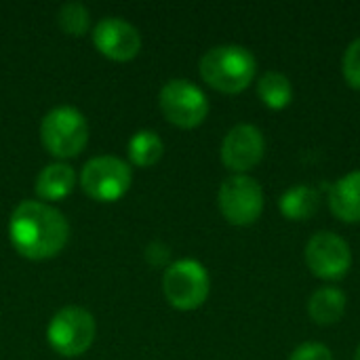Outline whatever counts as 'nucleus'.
<instances>
[{
    "instance_id": "nucleus-14",
    "label": "nucleus",
    "mask_w": 360,
    "mask_h": 360,
    "mask_svg": "<svg viewBox=\"0 0 360 360\" xmlns=\"http://www.w3.org/2000/svg\"><path fill=\"white\" fill-rule=\"evenodd\" d=\"M76 186V173L65 162L46 165L36 177V194L46 202H55L72 194Z\"/></svg>"
},
{
    "instance_id": "nucleus-12",
    "label": "nucleus",
    "mask_w": 360,
    "mask_h": 360,
    "mask_svg": "<svg viewBox=\"0 0 360 360\" xmlns=\"http://www.w3.org/2000/svg\"><path fill=\"white\" fill-rule=\"evenodd\" d=\"M329 209L344 224H360V169L346 173L331 186Z\"/></svg>"
},
{
    "instance_id": "nucleus-19",
    "label": "nucleus",
    "mask_w": 360,
    "mask_h": 360,
    "mask_svg": "<svg viewBox=\"0 0 360 360\" xmlns=\"http://www.w3.org/2000/svg\"><path fill=\"white\" fill-rule=\"evenodd\" d=\"M342 74L354 91H360V38L348 44L342 57Z\"/></svg>"
},
{
    "instance_id": "nucleus-2",
    "label": "nucleus",
    "mask_w": 360,
    "mask_h": 360,
    "mask_svg": "<svg viewBox=\"0 0 360 360\" xmlns=\"http://www.w3.org/2000/svg\"><path fill=\"white\" fill-rule=\"evenodd\" d=\"M200 78L215 91L226 95L243 93L257 74L253 53L240 44H219L209 49L198 63Z\"/></svg>"
},
{
    "instance_id": "nucleus-15",
    "label": "nucleus",
    "mask_w": 360,
    "mask_h": 360,
    "mask_svg": "<svg viewBox=\"0 0 360 360\" xmlns=\"http://www.w3.org/2000/svg\"><path fill=\"white\" fill-rule=\"evenodd\" d=\"M319 205H321L319 190L308 184L289 188L281 196V202H278L281 213L291 221H304V219L312 217L319 211Z\"/></svg>"
},
{
    "instance_id": "nucleus-6",
    "label": "nucleus",
    "mask_w": 360,
    "mask_h": 360,
    "mask_svg": "<svg viewBox=\"0 0 360 360\" xmlns=\"http://www.w3.org/2000/svg\"><path fill=\"white\" fill-rule=\"evenodd\" d=\"M133 181L131 165L118 156H95L80 171L82 192L97 202H114L122 198Z\"/></svg>"
},
{
    "instance_id": "nucleus-13",
    "label": "nucleus",
    "mask_w": 360,
    "mask_h": 360,
    "mask_svg": "<svg viewBox=\"0 0 360 360\" xmlns=\"http://www.w3.org/2000/svg\"><path fill=\"white\" fill-rule=\"evenodd\" d=\"M346 306H348V297L342 289L321 287L308 300V316L316 325L329 327L342 321V316L346 314Z\"/></svg>"
},
{
    "instance_id": "nucleus-9",
    "label": "nucleus",
    "mask_w": 360,
    "mask_h": 360,
    "mask_svg": "<svg viewBox=\"0 0 360 360\" xmlns=\"http://www.w3.org/2000/svg\"><path fill=\"white\" fill-rule=\"evenodd\" d=\"M306 266L321 281H340L352 268V249L335 232L321 230L306 245Z\"/></svg>"
},
{
    "instance_id": "nucleus-1",
    "label": "nucleus",
    "mask_w": 360,
    "mask_h": 360,
    "mask_svg": "<svg viewBox=\"0 0 360 360\" xmlns=\"http://www.w3.org/2000/svg\"><path fill=\"white\" fill-rule=\"evenodd\" d=\"M8 238L21 257L42 262L63 251L70 226L59 209L38 200H23L11 213Z\"/></svg>"
},
{
    "instance_id": "nucleus-22",
    "label": "nucleus",
    "mask_w": 360,
    "mask_h": 360,
    "mask_svg": "<svg viewBox=\"0 0 360 360\" xmlns=\"http://www.w3.org/2000/svg\"><path fill=\"white\" fill-rule=\"evenodd\" d=\"M354 360H360V344H359V348H356V354H354Z\"/></svg>"
},
{
    "instance_id": "nucleus-20",
    "label": "nucleus",
    "mask_w": 360,
    "mask_h": 360,
    "mask_svg": "<svg viewBox=\"0 0 360 360\" xmlns=\"http://www.w3.org/2000/svg\"><path fill=\"white\" fill-rule=\"evenodd\" d=\"M289 360H335L333 359V352L325 346V344H319V342H306L302 346H297Z\"/></svg>"
},
{
    "instance_id": "nucleus-11",
    "label": "nucleus",
    "mask_w": 360,
    "mask_h": 360,
    "mask_svg": "<svg viewBox=\"0 0 360 360\" xmlns=\"http://www.w3.org/2000/svg\"><path fill=\"white\" fill-rule=\"evenodd\" d=\"M95 49L112 61H131L141 51L137 27L120 17H105L93 27Z\"/></svg>"
},
{
    "instance_id": "nucleus-17",
    "label": "nucleus",
    "mask_w": 360,
    "mask_h": 360,
    "mask_svg": "<svg viewBox=\"0 0 360 360\" xmlns=\"http://www.w3.org/2000/svg\"><path fill=\"white\" fill-rule=\"evenodd\" d=\"M127 152H129L131 165L146 169V167H154V165L162 158V154H165V143H162V139L158 137L156 131L143 129V131H137V133L129 139Z\"/></svg>"
},
{
    "instance_id": "nucleus-4",
    "label": "nucleus",
    "mask_w": 360,
    "mask_h": 360,
    "mask_svg": "<svg viewBox=\"0 0 360 360\" xmlns=\"http://www.w3.org/2000/svg\"><path fill=\"white\" fill-rule=\"evenodd\" d=\"M211 291L207 268L196 259H177L165 268L162 293L167 302L181 312L198 310Z\"/></svg>"
},
{
    "instance_id": "nucleus-7",
    "label": "nucleus",
    "mask_w": 360,
    "mask_h": 360,
    "mask_svg": "<svg viewBox=\"0 0 360 360\" xmlns=\"http://www.w3.org/2000/svg\"><path fill=\"white\" fill-rule=\"evenodd\" d=\"M217 205L228 224L238 228L251 226L264 213V188L251 175H232L221 184Z\"/></svg>"
},
{
    "instance_id": "nucleus-10",
    "label": "nucleus",
    "mask_w": 360,
    "mask_h": 360,
    "mask_svg": "<svg viewBox=\"0 0 360 360\" xmlns=\"http://www.w3.org/2000/svg\"><path fill=\"white\" fill-rule=\"evenodd\" d=\"M221 162L234 175H247V171L255 169L266 154L264 133L249 122L232 127L221 141Z\"/></svg>"
},
{
    "instance_id": "nucleus-3",
    "label": "nucleus",
    "mask_w": 360,
    "mask_h": 360,
    "mask_svg": "<svg viewBox=\"0 0 360 360\" xmlns=\"http://www.w3.org/2000/svg\"><path fill=\"white\" fill-rule=\"evenodd\" d=\"M40 139L44 150L59 160L78 156L89 141V124L84 114L72 105L53 108L40 122Z\"/></svg>"
},
{
    "instance_id": "nucleus-8",
    "label": "nucleus",
    "mask_w": 360,
    "mask_h": 360,
    "mask_svg": "<svg viewBox=\"0 0 360 360\" xmlns=\"http://www.w3.org/2000/svg\"><path fill=\"white\" fill-rule=\"evenodd\" d=\"M165 118L179 129H196L209 114V99L200 86L186 78H173L165 82L158 95Z\"/></svg>"
},
{
    "instance_id": "nucleus-16",
    "label": "nucleus",
    "mask_w": 360,
    "mask_h": 360,
    "mask_svg": "<svg viewBox=\"0 0 360 360\" xmlns=\"http://www.w3.org/2000/svg\"><path fill=\"white\" fill-rule=\"evenodd\" d=\"M257 95L270 110H285L293 101V84L287 74L268 70L257 80Z\"/></svg>"
},
{
    "instance_id": "nucleus-21",
    "label": "nucleus",
    "mask_w": 360,
    "mask_h": 360,
    "mask_svg": "<svg viewBox=\"0 0 360 360\" xmlns=\"http://www.w3.org/2000/svg\"><path fill=\"white\" fill-rule=\"evenodd\" d=\"M146 259H148L150 266H158V268H160V266H167L169 259H171V249H169L165 243L154 240V243H150L148 249H146Z\"/></svg>"
},
{
    "instance_id": "nucleus-5",
    "label": "nucleus",
    "mask_w": 360,
    "mask_h": 360,
    "mask_svg": "<svg viewBox=\"0 0 360 360\" xmlns=\"http://www.w3.org/2000/svg\"><path fill=\"white\" fill-rule=\"evenodd\" d=\"M97 325L89 310L80 306L61 308L46 327V340L51 348L61 356L84 354L95 340Z\"/></svg>"
},
{
    "instance_id": "nucleus-18",
    "label": "nucleus",
    "mask_w": 360,
    "mask_h": 360,
    "mask_svg": "<svg viewBox=\"0 0 360 360\" xmlns=\"http://www.w3.org/2000/svg\"><path fill=\"white\" fill-rule=\"evenodd\" d=\"M59 27L70 36H84L91 25L89 8L82 2H65L57 15Z\"/></svg>"
}]
</instances>
